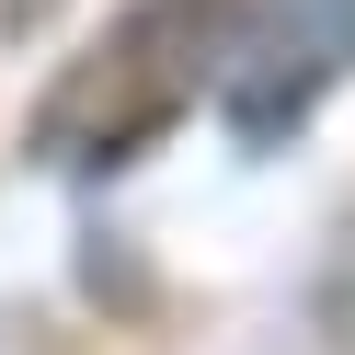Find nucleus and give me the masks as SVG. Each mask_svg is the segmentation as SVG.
<instances>
[{
    "label": "nucleus",
    "mask_w": 355,
    "mask_h": 355,
    "mask_svg": "<svg viewBox=\"0 0 355 355\" xmlns=\"http://www.w3.org/2000/svg\"><path fill=\"white\" fill-rule=\"evenodd\" d=\"M252 12L263 0H138V12L46 92L35 149H46V161H126L149 126H172L195 103V80H207L218 58H241Z\"/></svg>",
    "instance_id": "obj_1"
},
{
    "label": "nucleus",
    "mask_w": 355,
    "mask_h": 355,
    "mask_svg": "<svg viewBox=\"0 0 355 355\" xmlns=\"http://www.w3.org/2000/svg\"><path fill=\"white\" fill-rule=\"evenodd\" d=\"M309 35H321V46H344V58H355V0H309Z\"/></svg>",
    "instance_id": "obj_2"
},
{
    "label": "nucleus",
    "mask_w": 355,
    "mask_h": 355,
    "mask_svg": "<svg viewBox=\"0 0 355 355\" xmlns=\"http://www.w3.org/2000/svg\"><path fill=\"white\" fill-rule=\"evenodd\" d=\"M46 12H58V0H0V35H35Z\"/></svg>",
    "instance_id": "obj_3"
}]
</instances>
